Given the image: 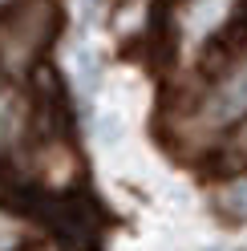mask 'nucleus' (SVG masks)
<instances>
[{
	"label": "nucleus",
	"instance_id": "obj_1",
	"mask_svg": "<svg viewBox=\"0 0 247 251\" xmlns=\"http://www.w3.org/2000/svg\"><path fill=\"white\" fill-rule=\"evenodd\" d=\"M243 114H247V61L231 77H223L211 89V98L203 101V122L207 126H227V122H235Z\"/></svg>",
	"mask_w": 247,
	"mask_h": 251
},
{
	"label": "nucleus",
	"instance_id": "obj_2",
	"mask_svg": "<svg viewBox=\"0 0 247 251\" xmlns=\"http://www.w3.org/2000/svg\"><path fill=\"white\" fill-rule=\"evenodd\" d=\"M21 126H25V105H21V93L12 89L8 81H0V150L12 146L21 138Z\"/></svg>",
	"mask_w": 247,
	"mask_h": 251
},
{
	"label": "nucleus",
	"instance_id": "obj_3",
	"mask_svg": "<svg viewBox=\"0 0 247 251\" xmlns=\"http://www.w3.org/2000/svg\"><path fill=\"white\" fill-rule=\"evenodd\" d=\"M28 243H33L28 223L12 211H0V251H28Z\"/></svg>",
	"mask_w": 247,
	"mask_h": 251
},
{
	"label": "nucleus",
	"instance_id": "obj_4",
	"mask_svg": "<svg viewBox=\"0 0 247 251\" xmlns=\"http://www.w3.org/2000/svg\"><path fill=\"white\" fill-rule=\"evenodd\" d=\"M219 211H227L231 219H243V223H247V175L243 178H231L219 191Z\"/></svg>",
	"mask_w": 247,
	"mask_h": 251
},
{
	"label": "nucleus",
	"instance_id": "obj_5",
	"mask_svg": "<svg viewBox=\"0 0 247 251\" xmlns=\"http://www.w3.org/2000/svg\"><path fill=\"white\" fill-rule=\"evenodd\" d=\"M8 4H17V0H0V8H8Z\"/></svg>",
	"mask_w": 247,
	"mask_h": 251
}]
</instances>
